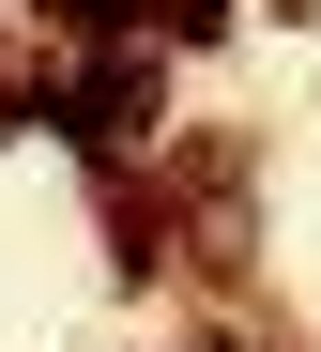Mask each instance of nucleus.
Here are the masks:
<instances>
[{
	"mask_svg": "<svg viewBox=\"0 0 321 352\" xmlns=\"http://www.w3.org/2000/svg\"><path fill=\"white\" fill-rule=\"evenodd\" d=\"M46 16H61V31H138L153 0H46Z\"/></svg>",
	"mask_w": 321,
	"mask_h": 352,
	"instance_id": "nucleus-1",
	"label": "nucleus"
}]
</instances>
